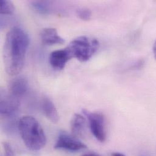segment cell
I'll return each instance as SVG.
<instances>
[{"mask_svg": "<svg viewBox=\"0 0 156 156\" xmlns=\"http://www.w3.org/2000/svg\"><path fill=\"white\" fill-rule=\"evenodd\" d=\"M29 44L28 35L21 28L15 27L8 32L2 51L4 67L8 74L14 76L21 71Z\"/></svg>", "mask_w": 156, "mask_h": 156, "instance_id": "cell-1", "label": "cell"}, {"mask_svg": "<svg viewBox=\"0 0 156 156\" xmlns=\"http://www.w3.org/2000/svg\"><path fill=\"white\" fill-rule=\"evenodd\" d=\"M18 129L23 142L28 149L37 151L45 147V133L34 117L29 115L23 116L18 122Z\"/></svg>", "mask_w": 156, "mask_h": 156, "instance_id": "cell-2", "label": "cell"}, {"mask_svg": "<svg viewBox=\"0 0 156 156\" xmlns=\"http://www.w3.org/2000/svg\"><path fill=\"white\" fill-rule=\"evenodd\" d=\"M67 48L74 58L81 62H85L97 52L99 48V42L93 37L80 36L73 40Z\"/></svg>", "mask_w": 156, "mask_h": 156, "instance_id": "cell-3", "label": "cell"}, {"mask_svg": "<svg viewBox=\"0 0 156 156\" xmlns=\"http://www.w3.org/2000/svg\"><path fill=\"white\" fill-rule=\"evenodd\" d=\"M83 112L88 120L92 135L100 142H105L106 139V133L104 115L100 112H90L86 109L83 110Z\"/></svg>", "mask_w": 156, "mask_h": 156, "instance_id": "cell-4", "label": "cell"}, {"mask_svg": "<svg viewBox=\"0 0 156 156\" xmlns=\"http://www.w3.org/2000/svg\"><path fill=\"white\" fill-rule=\"evenodd\" d=\"M0 98V112L2 117L13 118L20 106V98H18L9 91L1 89Z\"/></svg>", "mask_w": 156, "mask_h": 156, "instance_id": "cell-5", "label": "cell"}, {"mask_svg": "<svg viewBox=\"0 0 156 156\" xmlns=\"http://www.w3.org/2000/svg\"><path fill=\"white\" fill-rule=\"evenodd\" d=\"M54 148L71 152H77L87 148V146L77 137L66 132L60 133L55 144Z\"/></svg>", "mask_w": 156, "mask_h": 156, "instance_id": "cell-6", "label": "cell"}, {"mask_svg": "<svg viewBox=\"0 0 156 156\" xmlns=\"http://www.w3.org/2000/svg\"><path fill=\"white\" fill-rule=\"evenodd\" d=\"M73 58L70 51L68 48L53 51L49 56V63L51 66L57 70L65 68L66 63Z\"/></svg>", "mask_w": 156, "mask_h": 156, "instance_id": "cell-7", "label": "cell"}, {"mask_svg": "<svg viewBox=\"0 0 156 156\" xmlns=\"http://www.w3.org/2000/svg\"><path fill=\"white\" fill-rule=\"evenodd\" d=\"M29 84L24 77H17L12 80L9 84V92L14 97L20 98L27 91Z\"/></svg>", "mask_w": 156, "mask_h": 156, "instance_id": "cell-8", "label": "cell"}, {"mask_svg": "<svg viewBox=\"0 0 156 156\" xmlns=\"http://www.w3.org/2000/svg\"><path fill=\"white\" fill-rule=\"evenodd\" d=\"M41 39L43 43L46 45L62 44L65 43V40L58 35L57 29L52 27L43 29L41 32Z\"/></svg>", "mask_w": 156, "mask_h": 156, "instance_id": "cell-9", "label": "cell"}, {"mask_svg": "<svg viewBox=\"0 0 156 156\" xmlns=\"http://www.w3.org/2000/svg\"><path fill=\"white\" fill-rule=\"evenodd\" d=\"M41 107L45 116L54 123H57L59 120V115L56 107L51 100L44 97L42 100Z\"/></svg>", "mask_w": 156, "mask_h": 156, "instance_id": "cell-10", "label": "cell"}, {"mask_svg": "<svg viewBox=\"0 0 156 156\" xmlns=\"http://www.w3.org/2000/svg\"><path fill=\"white\" fill-rule=\"evenodd\" d=\"M86 127V119L81 115L76 114L71 122V128L73 136L78 137L84 134Z\"/></svg>", "mask_w": 156, "mask_h": 156, "instance_id": "cell-11", "label": "cell"}, {"mask_svg": "<svg viewBox=\"0 0 156 156\" xmlns=\"http://www.w3.org/2000/svg\"><path fill=\"white\" fill-rule=\"evenodd\" d=\"M34 8L41 13L46 14L50 10V3L44 1H35L31 2Z\"/></svg>", "mask_w": 156, "mask_h": 156, "instance_id": "cell-12", "label": "cell"}, {"mask_svg": "<svg viewBox=\"0 0 156 156\" xmlns=\"http://www.w3.org/2000/svg\"><path fill=\"white\" fill-rule=\"evenodd\" d=\"M15 10L13 4L9 1L1 0L0 1V13L1 14L11 15Z\"/></svg>", "mask_w": 156, "mask_h": 156, "instance_id": "cell-13", "label": "cell"}, {"mask_svg": "<svg viewBox=\"0 0 156 156\" xmlns=\"http://www.w3.org/2000/svg\"><path fill=\"white\" fill-rule=\"evenodd\" d=\"M77 15L78 17L83 21H89L92 16V12L87 8H80L77 10Z\"/></svg>", "mask_w": 156, "mask_h": 156, "instance_id": "cell-14", "label": "cell"}, {"mask_svg": "<svg viewBox=\"0 0 156 156\" xmlns=\"http://www.w3.org/2000/svg\"><path fill=\"white\" fill-rule=\"evenodd\" d=\"M2 147L5 156H15V153L12 146L8 142H3Z\"/></svg>", "mask_w": 156, "mask_h": 156, "instance_id": "cell-15", "label": "cell"}, {"mask_svg": "<svg viewBox=\"0 0 156 156\" xmlns=\"http://www.w3.org/2000/svg\"><path fill=\"white\" fill-rule=\"evenodd\" d=\"M153 54H154V58L156 60V40L154 43V45H153Z\"/></svg>", "mask_w": 156, "mask_h": 156, "instance_id": "cell-16", "label": "cell"}, {"mask_svg": "<svg viewBox=\"0 0 156 156\" xmlns=\"http://www.w3.org/2000/svg\"><path fill=\"white\" fill-rule=\"evenodd\" d=\"M111 156H125L123 154L120 153H118V152H115V153H112Z\"/></svg>", "mask_w": 156, "mask_h": 156, "instance_id": "cell-17", "label": "cell"}, {"mask_svg": "<svg viewBox=\"0 0 156 156\" xmlns=\"http://www.w3.org/2000/svg\"><path fill=\"white\" fill-rule=\"evenodd\" d=\"M81 156H101L98 154H95V153H87V154H83Z\"/></svg>", "mask_w": 156, "mask_h": 156, "instance_id": "cell-18", "label": "cell"}, {"mask_svg": "<svg viewBox=\"0 0 156 156\" xmlns=\"http://www.w3.org/2000/svg\"><path fill=\"white\" fill-rule=\"evenodd\" d=\"M139 156H150L147 153H141Z\"/></svg>", "mask_w": 156, "mask_h": 156, "instance_id": "cell-19", "label": "cell"}]
</instances>
